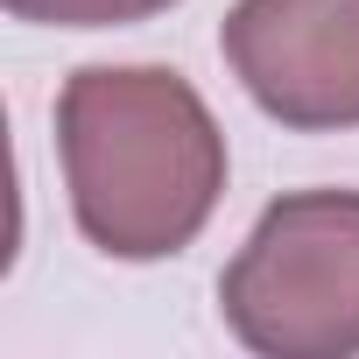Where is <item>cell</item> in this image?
<instances>
[{
	"instance_id": "6da1fadb",
	"label": "cell",
	"mask_w": 359,
	"mask_h": 359,
	"mask_svg": "<svg viewBox=\"0 0 359 359\" xmlns=\"http://www.w3.org/2000/svg\"><path fill=\"white\" fill-rule=\"evenodd\" d=\"M57 155L78 233L113 261L184 254L226 198V134L191 78L85 64L57 92Z\"/></svg>"
},
{
	"instance_id": "7a4b0ae2",
	"label": "cell",
	"mask_w": 359,
	"mask_h": 359,
	"mask_svg": "<svg viewBox=\"0 0 359 359\" xmlns=\"http://www.w3.org/2000/svg\"><path fill=\"white\" fill-rule=\"evenodd\" d=\"M226 331L261 359L359 352V191L275 198L219 275Z\"/></svg>"
},
{
	"instance_id": "3957f363",
	"label": "cell",
	"mask_w": 359,
	"mask_h": 359,
	"mask_svg": "<svg viewBox=\"0 0 359 359\" xmlns=\"http://www.w3.org/2000/svg\"><path fill=\"white\" fill-rule=\"evenodd\" d=\"M219 50L268 120L296 134L359 127V0H240Z\"/></svg>"
},
{
	"instance_id": "277c9868",
	"label": "cell",
	"mask_w": 359,
	"mask_h": 359,
	"mask_svg": "<svg viewBox=\"0 0 359 359\" xmlns=\"http://www.w3.org/2000/svg\"><path fill=\"white\" fill-rule=\"evenodd\" d=\"M176 8V0H8L15 22H43V29H127Z\"/></svg>"
}]
</instances>
